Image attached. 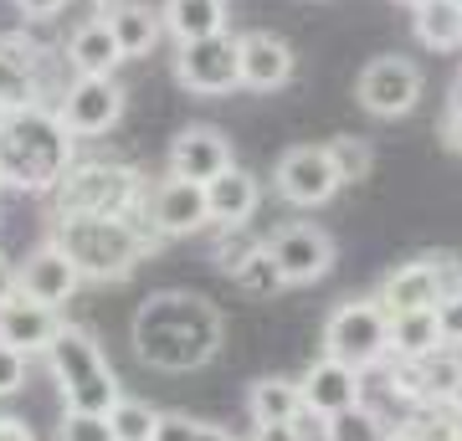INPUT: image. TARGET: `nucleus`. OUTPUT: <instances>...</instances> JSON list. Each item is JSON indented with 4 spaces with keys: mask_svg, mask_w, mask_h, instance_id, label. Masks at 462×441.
Returning a JSON list of instances; mask_svg holds the SVG:
<instances>
[{
    "mask_svg": "<svg viewBox=\"0 0 462 441\" xmlns=\"http://www.w3.org/2000/svg\"><path fill=\"white\" fill-rule=\"evenodd\" d=\"M47 364H51L57 390H62V410H93V416H108V410L124 400L114 364L103 360L98 339H93L88 328L62 324V334H57L51 349H47Z\"/></svg>",
    "mask_w": 462,
    "mask_h": 441,
    "instance_id": "5",
    "label": "nucleus"
},
{
    "mask_svg": "<svg viewBox=\"0 0 462 441\" xmlns=\"http://www.w3.org/2000/svg\"><path fill=\"white\" fill-rule=\"evenodd\" d=\"M51 242L83 272V282H124L160 252V231L139 216H51Z\"/></svg>",
    "mask_w": 462,
    "mask_h": 441,
    "instance_id": "2",
    "label": "nucleus"
},
{
    "mask_svg": "<svg viewBox=\"0 0 462 441\" xmlns=\"http://www.w3.org/2000/svg\"><path fill=\"white\" fill-rule=\"evenodd\" d=\"M452 410H457V416H462V385H457V395H452Z\"/></svg>",
    "mask_w": 462,
    "mask_h": 441,
    "instance_id": "40",
    "label": "nucleus"
},
{
    "mask_svg": "<svg viewBox=\"0 0 462 441\" xmlns=\"http://www.w3.org/2000/svg\"><path fill=\"white\" fill-rule=\"evenodd\" d=\"M457 5H462V0H457Z\"/></svg>",
    "mask_w": 462,
    "mask_h": 441,
    "instance_id": "44",
    "label": "nucleus"
},
{
    "mask_svg": "<svg viewBox=\"0 0 462 441\" xmlns=\"http://www.w3.org/2000/svg\"><path fill=\"white\" fill-rule=\"evenodd\" d=\"M442 139L452 154H462V82L452 87V98H447V118H442Z\"/></svg>",
    "mask_w": 462,
    "mask_h": 441,
    "instance_id": "36",
    "label": "nucleus"
},
{
    "mask_svg": "<svg viewBox=\"0 0 462 441\" xmlns=\"http://www.w3.org/2000/svg\"><path fill=\"white\" fill-rule=\"evenodd\" d=\"M385 441H462V416L452 406H411L396 426H385Z\"/></svg>",
    "mask_w": 462,
    "mask_h": 441,
    "instance_id": "25",
    "label": "nucleus"
},
{
    "mask_svg": "<svg viewBox=\"0 0 462 441\" xmlns=\"http://www.w3.org/2000/svg\"><path fill=\"white\" fill-rule=\"evenodd\" d=\"M324 441H385V421H380L375 410L355 406V410H345V416H334Z\"/></svg>",
    "mask_w": 462,
    "mask_h": 441,
    "instance_id": "32",
    "label": "nucleus"
},
{
    "mask_svg": "<svg viewBox=\"0 0 462 441\" xmlns=\"http://www.w3.org/2000/svg\"><path fill=\"white\" fill-rule=\"evenodd\" d=\"M78 288H83V272L67 262V252L51 242V236L16 267V293L26 298V303H42V308H62Z\"/></svg>",
    "mask_w": 462,
    "mask_h": 441,
    "instance_id": "14",
    "label": "nucleus"
},
{
    "mask_svg": "<svg viewBox=\"0 0 462 441\" xmlns=\"http://www.w3.org/2000/svg\"><path fill=\"white\" fill-rule=\"evenodd\" d=\"M273 190H278L288 206H298V211H314V206L334 200L339 175H334V164H329V154H324V144H293V149H282V160L273 164Z\"/></svg>",
    "mask_w": 462,
    "mask_h": 441,
    "instance_id": "11",
    "label": "nucleus"
},
{
    "mask_svg": "<svg viewBox=\"0 0 462 441\" xmlns=\"http://www.w3.org/2000/svg\"><path fill=\"white\" fill-rule=\"evenodd\" d=\"M108 426H114L118 441H154V426H160V410L144 406V400H118L114 410H108Z\"/></svg>",
    "mask_w": 462,
    "mask_h": 441,
    "instance_id": "30",
    "label": "nucleus"
},
{
    "mask_svg": "<svg viewBox=\"0 0 462 441\" xmlns=\"http://www.w3.org/2000/svg\"><path fill=\"white\" fill-rule=\"evenodd\" d=\"M324 354L360 375L391 360V313L380 308V298H349L324 318Z\"/></svg>",
    "mask_w": 462,
    "mask_h": 441,
    "instance_id": "6",
    "label": "nucleus"
},
{
    "mask_svg": "<svg viewBox=\"0 0 462 441\" xmlns=\"http://www.w3.org/2000/svg\"><path fill=\"white\" fill-rule=\"evenodd\" d=\"M21 385H26V354L11 349V344H0V400H11Z\"/></svg>",
    "mask_w": 462,
    "mask_h": 441,
    "instance_id": "35",
    "label": "nucleus"
},
{
    "mask_svg": "<svg viewBox=\"0 0 462 441\" xmlns=\"http://www.w3.org/2000/svg\"><path fill=\"white\" fill-rule=\"evenodd\" d=\"M231 144L226 133L211 129V124H190V129L175 133L170 144V175L175 180H196V185H211L221 170H231Z\"/></svg>",
    "mask_w": 462,
    "mask_h": 441,
    "instance_id": "17",
    "label": "nucleus"
},
{
    "mask_svg": "<svg viewBox=\"0 0 462 441\" xmlns=\"http://www.w3.org/2000/svg\"><path fill=\"white\" fill-rule=\"evenodd\" d=\"M154 441H236V436H226L221 426L190 421V416H165V410H160V426H154Z\"/></svg>",
    "mask_w": 462,
    "mask_h": 441,
    "instance_id": "34",
    "label": "nucleus"
},
{
    "mask_svg": "<svg viewBox=\"0 0 462 441\" xmlns=\"http://www.w3.org/2000/svg\"><path fill=\"white\" fill-rule=\"evenodd\" d=\"M0 441H36L32 436V426L16 421V416H0Z\"/></svg>",
    "mask_w": 462,
    "mask_h": 441,
    "instance_id": "39",
    "label": "nucleus"
},
{
    "mask_svg": "<svg viewBox=\"0 0 462 441\" xmlns=\"http://www.w3.org/2000/svg\"><path fill=\"white\" fill-rule=\"evenodd\" d=\"M380 308L385 313H416V308H442L462 298V262L452 252H431V257L401 262L396 272L380 282Z\"/></svg>",
    "mask_w": 462,
    "mask_h": 441,
    "instance_id": "7",
    "label": "nucleus"
},
{
    "mask_svg": "<svg viewBox=\"0 0 462 441\" xmlns=\"http://www.w3.org/2000/svg\"><path fill=\"white\" fill-rule=\"evenodd\" d=\"M42 62L47 51L26 32H0V114H21L42 103Z\"/></svg>",
    "mask_w": 462,
    "mask_h": 441,
    "instance_id": "13",
    "label": "nucleus"
},
{
    "mask_svg": "<svg viewBox=\"0 0 462 441\" xmlns=\"http://www.w3.org/2000/svg\"><path fill=\"white\" fill-rule=\"evenodd\" d=\"M149 185L134 164L118 160H72L51 190V216H139Z\"/></svg>",
    "mask_w": 462,
    "mask_h": 441,
    "instance_id": "4",
    "label": "nucleus"
},
{
    "mask_svg": "<svg viewBox=\"0 0 462 441\" xmlns=\"http://www.w3.org/2000/svg\"><path fill=\"white\" fill-rule=\"evenodd\" d=\"M324 154H329L339 185H360V180H370V170H375V149H370V139H360V133H334L329 144H324Z\"/></svg>",
    "mask_w": 462,
    "mask_h": 441,
    "instance_id": "28",
    "label": "nucleus"
},
{
    "mask_svg": "<svg viewBox=\"0 0 462 441\" xmlns=\"http://www.w3.org/2000/svg\"><path fill=\"white\" fill-rule=\"evenodd\" d=\"M257 246H263V236H252L247 226H216V246H211V257H216V267H221V272H236V267H242V262L252 257V252H257Z\"/></svg>",
    "mask_w": 462,
    "mask_h": 441,
    "instance_id": "31",
    "label": "nucleus"
},
{
    "mask_svg": "<svg viewBox=\"0 0 462 441\" xmlns=\"http://www.w3.org/2000/svg\"><path fill=\"white\" fill-rule=\"evenodd\" d=\"M98 5H118V0H98Z\"/></svg>",
    "mask_w": 462,
    "mask_h": 441,
    "instance_id": "43",
    "label": "nucleus"
},
{
    "mask_svg": "<svg viewBox=\"0 0 462 441\" xmlns=\"http://www.w3.org/2000/svg\"><path fill=\"white\" fill-rule=\"evenodd\" d=\"M21 5V16H32V21H51L57 11H62L67 0H16Z\"/></svg>",
    "mask_w": 462,
    "mask_h": 441,
    "instance_id": "38",
    "label": "nucleus"
},
{
    "mask_svg": "<svg viewBox=\"0 0 462 441\" xmlns=\"http://www.w3.org/2000/svg\"><path fill=\"white\" fill-rule=\"evenodd\" d=\"M124 98L129 93L114 78H72L51 108H57V118H62V129L72 139H98L124 118Z\"/></svg>",
    "mask_w": 462,
    "mask_h": 441,
    "instance_id": "9",
    "label": "nucleus"
},
{
    "mask_svg": "<svg viewBox=\"0 0 462 441\" xmlns=\"http://www.w3.org/2000/svg\"><path fill=\"white\" fill-rule=\"evenodd\" d=\"M72 164V133L62 129L57 108L36 103L0 118V180L26 196H51Z\"/></svg>",
    "mask_w": 462,
    "mask_h": 441,
    "instance_id": "3",
    "label": "nucleus"
},
{
    "mask_svg": "<svg viewBox=\"0 0 462 441\" xmlns=\"http://www.w3.org/2000/svg\"><path fill=\"white\" fill-rule=\"evenodd\" d=\"M252 441H303V426L298 421H263V426H252Z\"/></svg>",
    "mask_w": 462,
    "mask_h": 441,
    "instance_id": "37",
    "label": "nucleus"
},
{
    "mask_svg": "<svg viewBox=\"0 0 462 441\" xmlns=\"http://www.w3.org/2000/svg\"><path fill=\"white\" fill-rule=\"evenodd\" d=\"M416 41L431 51H462V5L457 0H427V5H416Z\"/></svg>",
    "mask_w": 462,
    "mask_h": 441,
    "instance_id": "27",
    "label": "nucleus"
},
{
    "mask_svg": "<svg viewBox=\"0 0 462 441\" xmlns=\"http://www.w3.org/2000/svg\"><path fill=\"white\" fill-rule=\"evenodd\" d=\"M160 16H165V32L185 47V41L226 32V0H165Z\"/></svg>",
    "mask_w": 462,
    "mask_h": 441,
    "instance_id": "23",
    "label": "nucleus"
},
{
    "mask_svg": "<svg viewBox=\"0 0 462 441\" xmlns=\"http://www.w3.org/2000/svg\"><path fill=\"white\" fill-rule=\"evenodd\" d=\"M103 21L114 26L124 62L149 57V51L160 47V36H165V16H160L154 5H139V0H118V5H108V16H103Z\"/></svg>",
    "mask_w": 462,
    "mask_h": 441,
    "instance_id": "22",
    "label": "nucleus"
},
{
    "mask_svg": "<svg viewBox=\"0 0 462 441\" xmlns=\"http://www.w3.org/2000/svg\"><path fill=\"white\" fill-rule=\"evenodd\" d=\"M247 410H252V426H263V421H298V416H303V390H298V380L267 375V380L252 385Z\"/></svg>",
    "mask_w": 462,
    "mask_h": 441,
    "instance_id": "26",
    "label": "nucleus"
},
{
    "mask_svg": "<svg viewBox=\"0 0 462 441\" xmlns=\"http://www.w3.org/2000/svg\"><path fill=\"white\" fill-rule=\"evenodd\" d=\"M365 114L375 118H406L421 103V67L406 62V57H375V62L360 72L355 82Z\"/></svg>",
    "mask_w": 462,
    "mask_h": 441,
    "instance_id": "12",
    "label": "nucleus"
},
{
    "mask_svg": "<svg viewBox=\"0 0 462 441\" xmlns=\"http://www.w3.org/2000/svg\"><path fill=\"white\" fill-rule=\"evenodd\" d=\"M442 313L416 308V313H391V360H421L431 349H442Z\"/></svg>",
    "mask_w": 462,
    "mask_h": 441,
    "instance_id": "24",
    "label": "nucleus"
},
{
    "mask_svg": "<svg viewBox=\"0 0 462 441\" xmlns=\"http://www.w3.org/2000/svg\"><path fill=\"white\" fill-rule=\"evenodd\" d=\"M144 221L160 236H190V231L211 226V211H206V185L196 180H160L144 196Z\"/></svg>",
    "mask_w": 462,
    "mask_h": 441,
    "instance_id": "15",
    "label": "nucleus"
},
{
    "mask_svg": "<svg viewBox=\"0 0 462 441\" xmlns=\"http://www.w3.org/2000/svg\"><path fill=\"white\" fill-rule=\"evenodd\" d=\"M231 282L242 288V293H252V298H278L288 282H282V272H278V262L267 257V246H257L236 272H231Z\"/></svg>",
    "mask_w": 462,
    "mask_h": 441,
    "instance_id": "29",
    "label": "nucleus"
},
{
    "mask_svg": "<svg viewBox=\"0 0 462 441\" xmlns=\"http://www.w3.org/2000/svg\"><path fill=\"white\" fill-rule=\"evenodd\" d=\"M62 308H42V303H26V298H11V303H0V344H11L21 349L26 360L32 354H47L51 339L62 334Z\"/></svg>",
    "mask_w": 462,
    "mask_h": 441,
    "instance_id": "19",
    "label": "nucleus"
},
{
    "mask_svg": "<svg viewBox=\"0 0 462 441\" xmlns=\"http://www.w3.org/2000/svg\"><path fill=\"white\" fill-rule=\"evenodd\" d=\"M263 206V180L242 170V164H231L221 170L211 185H206V211H211V226H247L252 216Z\"/></svg>",
    "mask_w": 462,
    "mask_h": 441,
    "instance_id": "20",
    "label": "nucleus"
},
{
    "mask_svg": "<svg viewBox=\"0 0 462 441\" xmlns=\"http://www.w3.org/2000/svg\"><path fill=\"white\" fill-rule=\"evenodd\" d=\"M267 257L278 262V272L288 288H303V282H319L334 267V236L319 231L314 221H288L267 236Z\"/></svg>",
    "mask_w": 462,
    "mask_h": 441,
    "instance_id": "10",
    "label": "nucleus"
},
{
    "mask_svg": "<svg viewBox=\"0 0 462 441\" xmlns=\"http://www.w3.org/2000/svg\"><path fill=\"white\" fill-rule=\"evenodd\" d=\"M57 441H118L108 416H93V410H62L57 421Z\"/></svg>",
    "mask_w": 462,
    "mask_h": 441,
    "instance_id": "33",
    "label": "nucleus"
},
{
    "mask_svg": "<svg viewBox=\"0 0 462 441\" xmlns=\"http://www.w3.org/2000/svg\"><path fill=\"white\" fill-rule=\"evenodd\" d=\"M236 51H242V87L252 93H278L293 82V47L273 32H247L236 36Z\"/></svg>",
    "mask_w": 462,
    "mask_h": 441,
    "instance_id": "18",
    "label": "nucleus"
},
{
    "mask_svg": "<svg viewBox=\"0 0 462 441\" xmlns=\"http://www.w3.org/2000/svg\"><path fill=\"white\" fill-rule=\"evenodd\" d=\"M0 118H5V114H0Z\"/></svg>",
    "mask_w": 462,
    "mask_h": 441,
    "instance_id": "45",
    "label": "nucleus"
},
{
    "mask_svg": "<svg viewBox=\"0 0 462 441\" xmlns=\"http://www.w3.org/2000/svg\"><path fill=\"white\" fill-rule=\"evenodd\" d=\"M396 5H411V11H416V5H427V0H396Z\"/></svg>",
    "mask_w": 462,
    "mask_h": 441,
    "instance_id": "41",
    "label": "nucleus"
},
{
    "mask_svg": "<svg viewBox=\"0 0 462 441\" xmlns=\"http://www.w3.org/2000/svg\"><path fill=\"white\" fill-rule=\"evenodd\" d=\"M118 62H124V51H118V36L103 16L83 21L78 32L67 36V67H72V78H114Z\"/></svg>",
    "mask_w": 462,
    "mask_h": 441,
    "instance_id": "21",
    "label": "nucleus"
},
{
    "mask_svg": "<svg viewBox=\"0 0 462 441\" xmlns=\"http://www.w3.org/2000/svg\"><path fill=\"white\" fill-rule=\"evenodd\" d=\"M129 334H134V354L149 370L190 375V370L216 360V349L226 339V324H221V313H216L211 298L165 288V293H149L139 303Z\"/></svg>",
    "mask_w": 462,
    "mask_h": 441,
    "instance_id": "1",
    "label": "nucleus"
},
{
    "mask_svg": "<svg viewBox=\"0 0 462 441\" xmlns=\"http://www.w3.org/2000/svg\"><path fill=\"white\" fill-rule=\"evenodd\" d=\"M175 82L196 98H221L231 87H242V51L236 36H200L175 51Z\"/></svg>",
    "mask_w": 462,
    "mask_h": 441,
    "instance_id": "8",
    "label": "nucleus"
},
{
    "mask_svg": "<svg viewBox=\"0 0 462 441\" xmlns=\"http://www.w3.org/2000/svg\"><path fill=\"white\" fill-rule=\"evenodd\" d=\"M452 354H457V360H462V339H457V344H452Z\"/></svg>",
    "mask_w": 462,
    "mask_h": 441,
    "instance_id": "42",
    "label": "nucleus"
},
{
    "mask_svg": "<svg viewBox=\"0 0 462 441\" xmlns=\"http://www.w3.org/2000/svg\"><path fill=\"white\" fill-rule=\"evenodd\" d=\"M298 390H303V410H314V416H324V421L365 406V375L349 370V364H339V360H329V354L303 370Z\"/></svg>",
    "mask_w": 462,
    "mask_h": 441,
    "instance_id": "16",
    "label": "nucleus"
}]
</instances>
